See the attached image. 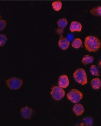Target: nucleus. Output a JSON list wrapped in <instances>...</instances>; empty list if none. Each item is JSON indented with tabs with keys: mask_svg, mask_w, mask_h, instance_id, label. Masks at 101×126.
<instances>
[{
	"mask_svg": "<svg viewBox=\"0 0 101 126\" xmlns=\"http://www.w3.org/2000/svg\"><path fill=\"white\" fill-rule=\"evenodd\" d=\"M57 23L59 28L64 30L67 25V20L65 18H61L57 21Z\"/></svg>",
	"mask_w": 101,
	"mask_h": 126,
	"instance_id": "14",
	"label": "nucleus"
},
{
	"mask_svg": "<svg viewBox=\"0 0 101 126\" xmlns=\"http://www.w3.org/2000/svg\"><path fill=\"white\" fill-rule=\"evenodd\" d=\"M53 9L56 11H59L62 7V3L61 1H55L52 3Z\"/></svg>",
	"mask_w": 101,
	"mask_h": 126,
	"instance_id": "17",
	"label": "nucleus"
},
{
	"mask_svg": "<svg viewBox=\"0 0 101 126\" xmlns=\"http://www.w3.org/2000/svg\"><path fill=\"white\" fill-rule=\"evenodd\" d=\"M83 122L86 126H91L93 125L94 120L91 117H86L83 119Z\"/></svg>",
	"mask_w": 101,
	"mask_h": 126,
	"instance_id": "18",
	"label": "nucleus"
},
{
	"mask_svg": "<svg viewBox=\"0 0 101 126\" xmlns=\"http://www.w3.org/2000/svg\"><path fill=\"white\" fill-rule=\"evenodd\" d=\"M67 97L72 103H77L83 98V94L78 90L72 89L67 93Z\"/></svg>",
	"mask_w": 101,
	"mask_h": 126,
	"instance_id": "3",
	"label": "nucleus"
},
{
	"mask_svg": "<svg viewBox=\"0 0 101 126\" xmlns=\"http://www.w3.org/2000/svg\"><path fill=\"white\" fill-rule=\"evenodd\" d=\"M64 90L59 86H55L52 88L50 94L54 100H59L63 99L65 95Z\"/></svg>",
	"mask_w": 101,
	"mask_h": 126,
	"instance_id": "5",
	"label": "nucleus"
},
{
	"mask_svg": "<svg viewBox=\"0 0 101 126\" xmlns=\"http://www.w3.org/2000/svg\"><path fill=\"white\" fill-rule=\"evenodd\" d=\"M69 84V81L68 78L66 75H61L58 80L59 86L62 88H66Z\"/></svg>",
	"mask_w": 101,
	"mask_h": 126,
	"instance_id": "7",
	"label": "nucleus"
},
{
	"mask_svg": "<svg viewBox=\"0 0 101 126\" xmlns=\"http://www.w3.org/2000/svg\"><path fill=\"white\" fill-rule=\"evenodd\" d=\"M91 13L95 16H101V7L98 6V7H93L90 11Z\"/></svg>",
	"mask_w": 101,
	"mask_h": 126,
	"instance_id": "13",
	"label": "nucleus"
},
{
	"mask_svg": "<svg viewBox=\"0 0 101 126\" xmlns=\"http://www.w3.org/2000/svg\"><path fill=\"white\" fill-rule=\"evenodd\" d=\"M82 42L80 38H76L74 40L72 43V47L75 49H79L82 46Z\"/></svg>",
	"mask_w": 101,
	"mask_h": 126,
	"instance_id": "15",
	"label": "nucleus"
},
{
	"mask_svg": "<svg viewBox=\"0 0 101 126\" xmlns=\"http://www.w3.org/2000/svg\"><path fill=\"white\" fill-rule=\"evenodd\" d=\"M82 26L80 22L77 21H73L71 23L69 30L71 32H81Z\"/></svg>",
	"mask_w": 101,
	"mask_h": 126,
	"instance_id": "9",
	"label": "nucleus"
},
{
	"mask_svg": "<svg viewBox=\"0 0 101 126\" xmlns=\"http://www.w3.org/2000/svg\"><path fill=\"white\" fill-rule=\"evenodd\" d=\"M90 72L91 74L93 75V76H96L99 77L100 76V72L99 70L98 69V67L96 66V65H92L90 68Z\"/></svg>",
	"mask_w": 101,
	"mask_h": 126,
	"instance_id": "16",
	"label": "nucleus"
},
{
	"mask_svg": "<svg viewBox=\"0 0 101 126\" xmlns=\"http://www.w3.org/2000/svg\"><path fill=\"white\" fill-rule=\"evenodd\" d=\"M6 84L10 89L16 90L19 89L22 86L23 82L19 78L14 77L7 80Z\"/></svg>",
	"mask_w": 101,
	"mask_h": 126,
	"instance_id": "4",
	"label": "nucleus"
},
{
	"mask_svg": "<svg viewBox=\"0 0 101 126\" xmlns=\"http://www.w3.org/2000/svg\"><path fill=\"white\" fill-rule=\"evenodd\" d=\"M84 47L89 52H97L101 47V42L94 36H88L84 40Z\"/></svg>",
	"mask_w": 101,
	"mask_h": 126,
	"instance_id": "1",
	"label": "nucleus"
},
{
	"mask_svg": "<svg viewBox=\"0 0 101 126\" xmlns=\"http://www.w3.org/2000/svg\"><path fill=\"white\" fill-rule=\"evenodd\" d=\"M94 61L93 57L90 56L89 55H85L83 57L82 60V63L85 65H87L88 64L92 63Z\"/></svg>",
	"mask_w": 101,
	"mask_h": 126,
	"instance_id": "12",
	"label": "nucleus"
},
{
	"mask_svg": "<svg viewBox=\"0 0 101 126\" xmlns=\"http://www.w3.org/2000/svg\"></svg>",
	"mask_w": 101,
	"mask_h": 126,
	"instance_id": "23",
	"label": "nucleus"
},
{
	"mask_svg": "<svg viewBox=\"0 0 101 126\" xmlns=\"http://www.w3.org/2000/svg\"><path fill=\"white\" fill-rule=\"evenodd\" d=\"M91 85L93 89L95 90H99L101 85V80L99 79H94L91 81Z\"/></svg>",
	"mask_w": 101,
	"mask_h": 126,
	"instance_id": "11",
	"label": "nucleus"
},
{
	"mask_svg": "<svg viewBox=\"0 0 101 126\" xmlns=\"http://www.w3.org/2000/svg\"><path fill=\"white\" fill-rule=\"evenodd\" d=\"M33 113V110L28 106H25L21 110V115L25 119H30Z\"/></svg>",
	"mask_w": 101,
	"mask_h": 126,
	"instance_id": "6",
	"label": "nucleus"
},
{
	"mask_svg": "<svg viewBox=\"0 0 101 126\" xmlns=\"http://www.w3.org/2000/svg\"><path fill=\"white\" fill-rule=\"evenodd\" d=\"M70 45V42L68 40L61 35L58 41V46L62 50H67Z\"/></svg>",
	"mask_w": 101,
	"mask_h": 126,
	"instance_id": "8",
	"label": "nucleus"
},
{
	"mask_svg": "<svg viewBox=\"0 0 101 126\" xmlns=\"http://www.w3.org/2000/svg\"><path fill=\"white\" fill-rule=\"evenodd\" d=\"M7 37L6 35H4L3 34H0V47H2L5 45V43L7 42Z\"/></svg>",
	"mask_w": 101,
	"mask_h": 126,
	"instance_id": "19",
	"label": "nucleus"
},
{
	"mask_svg": "<svg viewBox=\"0 0 101 126\" xmlns=\"http://www.w3.org/2000/svg\"><path fill=\"white\" fill-rule=\"evenodd\" d=\"M73 77L76 82L82 85L86 84L87 83V75L85 70L83 68L76 70L73 74Z\"/></svg>",
	"mask_w": 101,
	"mask_h": 126,
	"instance_id": "2",
	"label": "nucleus"
},
{
	"mask_svg": "<svg viewBox=\"0 0 101 126\" xmlns=\"http://www.w3.org/2000/svg\"><path fill=\"white\" fill-rule=\"evenodd\" d=\"M7 25V22L4 20H0V31L4 30Z\"/></svg>",
	"mask_w": 101,
	"mask_h": 126,
	"instance_id": "20",
	"label": "nucleus"
},
{
	"mask_svg": "<svg viewBox=\"0 0 101 126\" xmlns=\"http://www.w3.org/2000/svg\"><path fill=\"white\" fill-rule=\"evenodd\" d=\"M73 110L76 116H80L84 113V106L81 105V104L77 103L74 105L73 108Z\"/></svg>",
	"mask_w": 101,
	"mask_h": 126,
	"instance_id": "10",
	"label": "nucleus"
},
{
	"mask_svg": "<svg viewBox=\"0 0 101 126\" xmlns=\"http://www.w3.org/2000/svg\"><path fill=\"white\" fill-rule=\"evenodd\" d=\"M69 42L70 41H72L74 39V35L72 33H69L68 34L67 36V38H66Z\"/></svg>",
	"mask_w": 101,
	"mask_h": 126,
	"instance_id": "21",
	"label": "nucleus"
},
{
	"mask_svg": "<svg viewBox=\"0 0 101 126\" xmlns=\"http://www.w3.org/2000/svg\"><path fill=\"white\" fill-rule=\"evenodd\" d=\"M63 29H57V33L58 34H62V33H63L64 32V31H63Z\"/></svg>",
	"mask_w": 101,
	"mask_h": 126,
	"instance_id": "22",
	"label": "nucleus"
}]
</instances>
